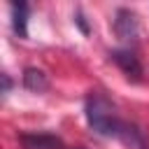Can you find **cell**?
I'll list each match as a JSON object with an SVG mask.
<instances>
[{"label": "cell", "instance_id": "cell-6", "mask_svg": "<svg viewBox=\"0 0 149 149\" xmlns=\"http://www.w3.org/2000/svg\"><path fill=\"white\" fill-rule=\"evenodd\" d=\"M28 12L30 7L26 2H12V28L21 40L28 37Z\"/></svg>", "mask_w": 149, "mask_h": 149}, {"label": "cell", "instance_id": "cell-8", "mask_svg": "<svg viewBox=\"0 0 149 149\" xmlns=\"http://www.w3.org/2000/svg\"><path fill=\"white\" fill-rule=\"evenodd\" d=\"M74 23L81 28V33H88V26H86V21H84V16H81V12H79V9L74 12Z\"/></svg>", "mask_w": 149, "mask_h": 149}, {"label": "cell", "instance_id": "cell-5", "mask_svg": "<svg viewBox=\"0 0 149 149\" xmlns=\"http://www.w3.org/2000/svg\"><path fill=\"white\" fill-rule=\"evenodd\" d=\"M21 144L23 149H68L61 142V137L51 133H26L21 135Z\"/></svg>", "mask_w": 149, "mask_h": 149}, {"label": "cell", "instance_id": "cell-1", "mask_svg": "<svg viewBox=\"0 0 149 149\" xmlns=\"http://www.w3.org/2000/svg\"><path fill=\"white\" fill-rule=\"evenodd\" d=\"M84 114H86V123L93 133L102 135V137H119L126 119L119 114L116 105L98 91H91L86 102H84Z\"/></svg>", "mask_w": 149, "mask_h": 149}, {"label": "cell", "instance_id": "cell-9", "mask_svg": "<svg viewBox=\"0 0 149 149\" xmlns=\"http://www.w3.org/2000/svg\"><path fill=\"white\" fill-rule=\"evenodd\" d=\"M9 88H12V79L9 74H2V93H9Z\"/></svg>", "mask_w": 149, "mask_h": 149}, {"label": "cell", "instance_id": "cell-7", "mask_svg": "<svg viewBox=\"0 0 149 149\" xmlns=\"http://www.w3.org/2000/svg\"><path fill=\"white\" fill-rule=\"evenodd\" d=\"M23 86L33 93H42L49 88V77L40 68H26L23 70Z\"/></svg>", "mask_w": 149, "mask_h": 149}, {"label": "cell", "instance_id": "cell-3", "mask_svg": "<svg viewBox=\"0 0 149 149\" xmlns=\"http://www.w3.org/2000/svg\"><path fill=\"white\" fill-rule=\"evenodd\" d=\"M114 33L121 42L130 44L137 40V33H140V23H137V14L121 7L116 9V19H114Z\"/></svg>", "mask_w": 149, "mask_h": 149}, {"label": "cell", "instance_id": "cell-10", "mask_svg": "<svg viewBox=\"0 0 149 149\" xmlns=\"http://www.w3.org/2000/svg\"><path fill=\"white\" fill-rule=\"evenodd\" d=\"M70 149H84V147H70Z\"/></svg>", "mask_w": 149, "mask_h": 149}, {"label": "cell", "instance_id": "cell-4", "mask_svg": "<svg viewBox=\"0 0 149 149\" xmlns=\"http://www.w3.org/2000/svg\"><path fill=\"white\" fill-rule=\"evenodd\" d=\"M116 140H119L126 149H149V140H147L144 130H142L137 123L128 121V119H126V123H123V128H121V133H119Z\"/></svg>", "mask_w": 149, "mask_h": 149}, {"label": "cell", "instance_id": "cell-2", "mask_svg": "<svg viewBox=\"0 0 149 149\" xmlns=\"http://www.w3.org/2000/svg\"><path fill=\"white\" fill-rule=\"evenodd\" d=\"M109 61H114L130 81H142V63H140V58L135 56V51L130 47L109 51Z\"/></svg>", "mask_w": 149, "mask_h": 149}]
</instances>
